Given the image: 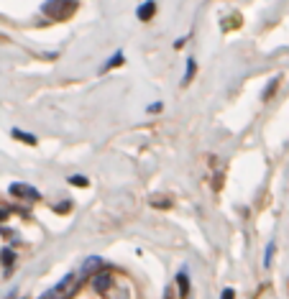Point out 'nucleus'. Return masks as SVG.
<instances>
[{"mask_svg": "<svg viewBox=\"0 0 289 299\" xmlns=\"http://www.w3.org/2000/svg\"><path fill=\"white\" fill-rule=\"evenodd\" d=\"M100 266H102V258H100V256H90L87 261L82 264V271H80V274L87 276V274H93L95 269H100Z\"/></svg>", "mask_w": 289, "mask_h": 299, "instance_id": "nucleus-9", "label": "nucleus"}, {"mask_svg": "<svg viewBox=\"0 0 289 299\" xmlns=\"http://www.w3.org/2000/svg\"><path fill=\"white\" fill-rule=\"evenodd\" d=\"M113 287V276L110 274H95L93 276V289L97 292V294H105Z\"/></svg>", "mask_w": 289, "mask_h": 299, "instance_id": "nucleus-4", "label": "nucleus"}, {"mask_svg": "<svg viewBox=\"0 0 289 299\" xmlns=\"http://www.w3.org/2000/svg\"><path fill=\"white\" fill-rule=\"evenodd\" d=\"M197 74V61L194 59H187V69H185V77H182V85H190Z\"/></svg>", "mask_w": 289, "mask_h": 299, "instance_id": "nucleus-10", "label": "nucleus"}, {"mask_svg": "<svg viewBox=\"0 0 289 299\" xmlns=\"http://www.w3.org/2000/svg\"><path fill=\"white\" fill-rule=\"evenodd\" d=\"M185 44H187V38H177V41H174V49H182Z\"/></svg>", "mask_w": 289, "mask_h": 299, "instance_id": "nucleus-19", "label": "nucleus"}, {"mask_svg": "<svg viewBox=\"0 0 289 299\" xmlns=\"http://www.w3.org/2000/svg\"><path fill=\"white\" fill-rule=\"evenodd\" d=\"M136 16H138V21H151L154 16H156V0H143V3L136 8Z\"/></svg>", "mask_w": 289, "mask_h": 299, "instance_id": "nucleus-3", "label": "nucleus"}, {"mask_svg": "<svg viewBox=\"0 0 289 299\" xmlns=\"http://www.w3.org/2000/svg\"><path fill=\"white\" fill-rule=\"evenodd\" d=\"M8 192L13 194V197H18V200H29V202H38V200H41V192L33 189L31 184H23V181H13V184L8 187Z\"/></svg>", "mask_w": 289, "mask_h": 299, "instance_id": "nucleus-2", "label": "nucleus"}, {"mask_svg": "<svg viewBox=\"0 0 289 299\" xmlns=\"http://www.w3.org/2000/svg\"><path fill=\"white\" fill-rule=\"evenodd\" d=\"M0 261H3L5 269H10L13 261H16V253H13V248H3V251H0Z\"/></svg>", "mask_w": 289, "mask_h": 299, "instance_id": "nucleus-12", "label": "nucleus"}, {"mask_svg": "<svg viewBox=\"0 0 289 299\" xmlns=\"http://www.w3.org/2000/svg\"><path fill=\"white\" fill-rule=\"evenodd\" d=\"M77 10V0H46V3L41 5V13L54 21H64L69 18L72 13Z\"/></svg>", "mask_w": 289, "mask_h": 299, "instance_id": "nucleus-1", "label": "nucleus"}, {"mask_svg": "<svg viewBox=\"0 0 289 299\" xmlns=\"http://www.w3.org/2000/svg\"><path fill=\"white\" fill-rule=\"evenodd\" d=\"M279 82H282V77H274V80L269 82V87L264 90V92H261V100H271V97H274V92L279 90Z\"/></svg>", "mask_w": 289, "mask_h": 299, "instance_id": "nucleus-11", "label": "nucleus"}, {"mask_svg": "<svg viewBox=\"0 0 289 299\" xmlns=\"http://www.w3.org/2000/svg\"><path fill=\"white\" fill-rule=\"evenodd\" d=\"M10 136L16 138V141H23V144H29V146H36V144H38V138H36L33 133H29V131H21V128H13V131H10Z\"/></svg>", "mask_w": 289, "mask_h": 299, "instance_id": "nucleus-8", "label": "nucleus"}, {"mask_svg": "<svg viewBox=\"0 0 289 299\" xmlns=\"http://www.w3.org/2000/svg\"><path fill=\"white\" fill-rule=\"evenodd\" d=\"M164 110V102H154V105H149V113H161Z\"/></svg>", "mask_w": 289, "mask_h": 299, "instance_id": "nucleus-16", "label": "nucleus"}, {"mask_svg": "<svg viewBox=\"0 0 289 299\" xmlns=\"http://www.w3.org/2000/svg\"><path fill=\"white\" fill-rule=\"evenodd\" d=\"M72 281H74V276H72V274H67V276H64V279H62V281L57 284L54 289H51V292H46V294H44L41 299H57L59 294H64V292L69 289V284H72Z\"/></svg>", "mask_w": 289, "mask_h": 299, "instance_id": "nucleus-5", "label": "nucleus"}, {"mask_svg": "<svg viewBox=\"0 0 289 299\" xmlns=\"http://www.w3.org/2000/svg\"><path fill=\"white\" fill-rule=\"evenodd\" d=\"M126 61V54H123V51H115V54L108 59V61H105L102 64V67H100V74H105V72H110V69H115V67H121V64Z\"/></svg>", "mask_w": 289, "mask_h": 299, "instance_id": "nucleus-7", "label": "nucleus"}, {"mask_svg": "<svg viewBox=\"0 0 289 299\" xmlns=\"http://www.w3.org/2000/svg\"><path fill=\"white\" fill-rule=\"evenodd\" d=\"M274 248H277V243H274V240H269V245H266V253H264V269H269V266H271Z\"/></svg>", "mask_w": 289, "mask_h": 299, "instance_id": "nucleus-14", "label": "nucleus"}, {"mask_svg": "<svg viewBox=\"0 0 289 299\" xmlns=\"http://www.w3.org/2000/svg\"><path fill=\"white\" fill-rule=\"evenodd\" d=\"M67 181H69L72 187H87V184H90V179H87V177H82V174H72Z\"/></svg>", "mask_w": 289, "mask_h": 299, "instance_id": "nucleus-13", "label": "nucleus"}, {"mask_svg": "<svg viewBox=\"0 0 289 299\" xmlns=\"http://www.w3.org/2000/svg\"><path fill=\"white\" fill-rule=\"evenodd\" d=\"M177 289H179V297H182V299L190 297V274H187L185 269L177 274Z\"/></svg>", "mask_w": 289, "mask_h": 299, "instance_id": "nucleus-6", "label": "nucleus"}, {"mask_svg": "<svg viewBox=\"0 0 289 299\" xmlns=\"http://www.w3.org/2000/svg\"><path fill=\"white\" fill-rule=\"evenodd\" d=\"M69 210V202H64V205H57V212H67Z\"/></svg>", "mask_w": 289, "mask_h": 299, "instance_id": "nucleus-18", "label": "nucleus"}, {"mask_svg": "<svg viewBox=\"0 0 289 299\" xmlns=\"http://www.w3.org/2000/svg\"><path fill=\"white\" fill-rule=\"evenodd\" d=\"M220 299H235V289H223V294H220Z\"/></svg>", "mask_w": 289, "mask_h": 299, "instance_id": "nucleus-15", "label": "nucleus"}, {"mask_svg": "<svg viewBox=\"0 0 289 299\" xmlns=\"http://www.w3.org/2000/svg\"><path fill=\"white\" fill-rule=\"evenodd\" d=\"M8 217H10V212H8V210H3V207H0V223H5Z\"/></svg>", "mask_w": 289, "mask_h": 299, "instance_id": "nucleus-17", "label": "nucleus"}]
</instances>
